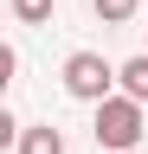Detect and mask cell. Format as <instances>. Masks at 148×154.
Segmentation results:
<instances>
[{
	"mask_svg": "<svg viewBox=\"0 0 148 154\" xmlns=\"http://www.w3.org/2000/svg\"><path fill=\"white\" fill-rule=\"evenodd\" d=\"M52 7H58V0H13V19H20V26H45Z\"/></svg>",
	"mask_w": 148,
	"mask_h": 154,
	"instance_id": "8992f818",
	"label": "cell"
},
{
	"mask_svg": "<svg viewBox=\"0 0 148 154\" xmlns=\"http://www.w3.org/2000/svg\"><path fill=\"white\" fill-rule=\"evenodd\" d=\"M90 135H97L103 154H135V141L148 135V103H135V96H103L97 116H90Z\"/></svg>",
	"mask_w": 148,
	"mask_h": 154,
	"instance_id": "6da1fadb",
	"label": "cell"
},
{
	"mask_svg": "<svg viewBox=\"0 0 148 154\" xmlns=\"http://www.w3.org/2000/svg\"><path fill=\"white\" fill-rule=\"evenodd\" d=\"M13 71H20V51H13V45H0V84H13Z\"/></svg>",
	"mask_w": 148,
	"mask_h": 154,
	"instance_id": "52a82bcc",
	"label": "cell"
},
{
	"mask_svg": "<svg viewBox=\"0 0 148 154\" xmlns=\"http://www.w3.org/2000/svg\"><path fill=\"white\" fill-rule=\"evenodd\" d=\"M13 154H65V135L52 128V122H32L20 141H13Z\"/></svg>",
	"mask_w": 148,
	"mask_h": 154,
	"instance_id": "3957f363",
	"label": "cell"
},
{
	"mask_svg": "<svg viewBox=\"0 0 148 154\" xmlns=\"http://www.w3.org/2000/svg\"><path fill=\"white\" fill-rule=\"evenodd\" d=\"M122 96H135V103H148V51L122 64Z\"/></svg>",
	"mask_w": 148,
	"mask_h": 154,
	"instance_id": "277c9868",
	"label": "cell"
},
{
	"mask_svg": "<svg viewBox=\"0 0 148 154\" xmlns=\"http://www.w3.org/2000/svg\"><path fill=\"white\" fill-rule=\"evenodd\" d=\"M90 7H97V19H103V26H129L142 0H90Z\"/></svg>",
	"mask_w": 148,
	"mask_h": 154,
	"instance_id": "5b68a950",
	"label": "cell"
},
{
	"mask_svg": "<svg viewBox=\"0 0 148 154\" xmlns=\"http://www.w3.org/2000/svg\"><path fill=\"white\" fill-rule=\"evenodd\" d=\"M58 77H65V96H77V103H90V109L122 90V64H103V51H71Z\"/></svg>",
	"mask_w": 148,
	"mask_h": 154,
	"instance_id": "7a4b0ae2",
	"label": "cell"
}]
</instances>
